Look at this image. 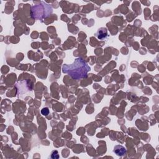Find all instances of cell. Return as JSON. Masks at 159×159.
Listing matches in <instances>:
<instances>
[{
  "label": "cell",
  "instance_id": "obj_1",
  "mask_svg": "<svg viewBox=\"0 0 159 159\" xmlns=\"http://www.w3.org/2000/svg\"><path fill=\"white\" fill-rule=\"evenodd\" d=\"M89 70L88 65L81 59H76L73 64L70 66L65 65L63 67L64 73H69L71 77L75 79L85 77Z\"/></svg>",
  "mask_w": 159,
  "mask_h": 159
},
{
  "label": "cell",
  "instance_id": "obj_2",
  "mask_svg": "<svg viewBox=\"0 0 159 159\" xmlns=\"http://www.w3.org/2000/svg\"><path fill=\"white\" fill-rule=\"evenodd\" d=\"M114 152L115 154L119 157L124 156L126 154V149L124 147L121 145H117L114 148Z\"/></svg>",
  "mask_w": 159,
  "mask_h": 159
},
{
  "label": "cell",
  "instance_id": "obj_3",
  "mask_svg": "<svg viewBox=\"0 0 159 159\" xmlns=\"http://www.w3.org/2000/svg\"><path fill=\"white\" fill-rule=\"evenodd\" d=\"M97 37L100 40H103L106 39L107 36V30L106 28H101L98 29V32H97Z\"/></svg>",
  "mask_w": 159,
  "mask_h": 159
},
{
  "label": "cell",
  "instance_id": "obj_4",
  "mask_svg": "<svg viewBox=\"0 0 159 159\" xmlns=\"http://www.w3.org/2000/svg\"><path fill=\"white\" fill-rule=\"evenodd\" d=\"M51 158L54 159H58L59 158V155L58 151H54L52 152V154H51Z\"/></svg>",
  "mask_w": 159,
  "mask_h": 159
},
{
  "label": "cell",
  "instance_id": "obj_5",
  "mask_svg": "<svg viewBox=\"0 0 159 159\" xmlns=\"http://www.w3.org/2000/svg\"><path fill=\"white\" fill-rule=\"evenodd\" d=\"M41 113L44 116H47L49 114V110L47 107H44V108H43L42 111H41Z\"/></svg>",
  "mask_w": 159,
  "mask_h": 159
}]
</instances>
